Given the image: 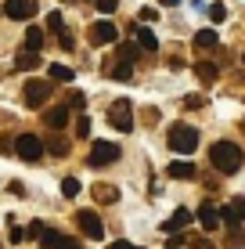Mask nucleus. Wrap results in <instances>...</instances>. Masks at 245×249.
I'll use <instances>...</instances> for the list:
<instances>
[{
	"label": "nucleus",
	"mask_w": 245,
	"mask_h": 249,
	"mask_svg": "<svg viewBox=\"0 0 245 249\" xmlns=\"http://www.w3.org/2000/svg\"><path fill=\"white\" fill-rule=\"evenodd\" d=\"M209 162H213L220 174H234V170L242 166V148L231 141H216L213 148H209Z\"/></svg>",
	"instance_id": "nucleus-1"
},
{
	"label": "nucleus",
	"mask_w": 245,
	"mask_h": 249,
	"mask_svg": "<svg viewBox=\"0 0 245 249\" xmlns=\"http://www.w3.org/2000/svg\"><path fill=\"white\" fill-rule=\"evenodd\" d=\"M170 148L180 152V156H191L198 148V130L188 126V123H173L170 126Z\"/></svg>",
	"instance_id": "nucleus-2"
},
{
	"label": "nucleus",
	"mask_w": 245,
	"mask_h": 249,
	"mask_svg": "<svg viewBox=\"0 0 245 249\" xmlns=\"http://www.w3.org/2000/svg\"><path fill=\"white\" fill-rule=\"evenodd\" d=\"M133 108H130V101H126V98H119V101H112V112H108V119H112V126H115V130H119V134H130L133 130Z\"/></svg>",
	"instance_id": "nucleus-3"
},
{
	"label": "nucleus",
	"mask_w": 245,
	"mask_h": 249,
	"mask_svg": "<svg viewBox=\"0 0 245 249\" xmlns=\"http://www.w3.org/2000/svg\"><path fill=\"white\" fill-rule=\"evenodd\" d=\"M87 36H90V44H94V47H105V44H115V40H119V29L112 25V18H101V22L90 25Z\"/></svg>",
	"instance_id": "nucleus-4"
},
{
	"label": "nucleus",
	"mask_w": 245,
	"mask_h": 249,
	"mask_svg": "<svg viewBox=\"0 0 245 249\" xmlns=\"http://www.w3.org/2000/svg\"><path fill=\"white\" fill-rule=\"evenodd\" d=\"M15 152H18L25 162H36L40 156H44V141H40L36 134H22L18 141H15Z\"/></svg>",
	"instance_id": "nucleus-5"
},
{
	"label": "nucleus",
	"mask_w": 245,
	"mask_h": 249,
	"mask_svg": "<svg viewBox=\"0 0 245 249\" xmlns=\"http://www.w3.org/2000/svg\"><path fill=\"white\" fill-rule=\"evenodd\" d=\"M76 228H80L87 238H94V242L105 235V228H101V217H98L94 210H80V213H76Z\"/></svg>",
	"instance_id": "nucleus-6"
},
{
	"label": "nucleus",
	"mask_w": 245,
	"mask_h": 249,
	"mask_svg": "<svg viewBox=\"0 0 245 249\" xmlns=\"http://www.w3.org/2000/svg\"><path fill=\"white\" fill-rule=\"evenodd\" d=\"M119 159V144L112 141H94V148H90V166H108V162Z\"/></svg>",
	"instance_id": "nucleus-7"
},
{
	"label": "nucleus",
	"mask_w": 245,
	"mask_h": 249,
	"mask_svg": "<svg viewBox=\"0 0 245 249\" xmlns=\"http://www.w3.org/2000/svg\"><path fill=\"white\" fill-rule=\"evenodd\" d=\"M47 98H50V83L47 80H29L25 83V105L29 108H40Z\"/></svg>",
	"instance_id": "nucleus-8"
},
{
	"label": "nucleus",
	"mask_w": 245,
	"mask_h": 249,
	"mask_svg": "<svg viewBox=\"0 0 245 249\" xmlns=\"http://www.w3.org/2000/svg\"><path fill=\"white\" fill-rule=\"evenodd\" d=\"M4 15H7V18H15V22H25V18L36 15V0H7Z\"/></svg>",
	"instance_id": "nucleus-9"
},
{
	"label": "nucleus",
	"mask_w": 245,
	"mask_h": 249,
	"mask_svg": "<svg viewBox=\"0 0 245 249\" xmlns=\"http://www.w3.org/2000/svg\"><path fill=\"white\" fill-rule=\"evenodd\" d=\"M198 220H202L206 231H216V228H220V210H216L213 202H202L198 206Z\"/></svg>",
	"instance_id": "nucleus-10"
},
{
	"label": "nucleus",
	"mask_w": 245,
	"mask_h": 249,
	"mask_svg": "<svg viewBox=\"0 0 245 249\" xmlns=\"http://www.w3.org/2000/svg\"><path fill=\"white\" fill-rule=\"evenodd\" d=\"M133 44H137L141 51H148V54H155V51H159L155 33H151V29H145V25H137V29H133Z\"/></svg>",
	"instance_id": "nucleus-11"
},
{
	"label": "nucleus",
	"mask_w": 245,
	"mask_h": 249,
	"mask_svg": "<svg viewBox=\"0 0 245 249\" xmlns=\"http://www.w3.org/2000/svg\"><path fill=\"white\" fill-rule=\"evenodd\" d=\"M166 174H170L173 181H191L198 170H195V162H170V166H166Z\"/></svg>",
	"instance_id": "nucleus-12"
},
{
	"label": "nucleus",
	"mask_w": 245,
	"mask_h": 249,
	"mask_svg": "<svg viewBox=\"0 0 245 249\" xmlns=\"http://www.w3.org/2000/svg\"><path fill=\"white\" fill-rule=\"evenodd\" d=\"M191 224V210H177L170 220L163 224V231H170V235H180V228H188Z\"/></svg>",
	"instance_id": "nucleus-13"
},
{
	"label": "nucleus",
	"mask_w": 245,
	"mask_h": 249,
	"mask_svg": "<svg viewBox=\"0 0 245 249\" xmlns=\"http://www.w3.org/2000/svg\"><path fill=\"white\" fill-rule=\"evenodd\" d=\"M44 119H47V126H50V130H62V126L69 123V108H65V105H54Z\"/></svg>",
	"instance_id": "nucleus-14"
},
{
	"label": "nucleus",
	"mask_w": 245,
	"mask_h": 249,
	"mask_svg": "<svg viewBox=\"0 0 245 249\" xmlns=\"http://www.w3.org/2000/svg\"><path fill=\"white\" fill-rule=\"evenodd\" d=\"M216 44H220L216 29H198V33H195V47H202V51H213Z\"/></svg>",
	"instance_id": "nucleus-15"
},
{
	"label": "nucleus",
	"mask_w": 245,
	"mask_h": 249,
	"mask_svg": "<svg viewBox=\"0 0 245 249\" xmlns=\"http://www.w3.org/2000/svg\"><path fill=\"white\" fill-rule=\"evenodd\" d=\"M15 69H22V72H33V69H40V54H33V51H18V58H15Z\"/></svg>",
	"instance_id": "nucleus-16"
},
{
	"label": "nucleus",
	"mask_w": 245,
	"mask_h": 249,
	"mask_svg": "<svg viewBox=\"0 0 245 249\" xmlns=\"http://www.w3.org/2000/svg\"><path fill=\"white\" fill-rule=\"evenodd\" d=\"M216 72H220V69H216L213 62H195V76H198L202 83H213V80H216Z\"/></svg>",
	"instance_id": "nucleus-17"
},
{
	"label": "nucleus",
	"mask_w": 245,
	"mask_h": 249,
	"mask_svg": "<svg viewBox=\"0 0 245 249\" xmlns=\"http://www.w3.org/2000/svg\"><path fill=\"white\" fill-rule=\"evenodd\" d=\"M40 47H44V29H25V51L40 54Z\"/></svg>",
	"instance_id": "nucleus-18"
},
{
	"label": "nucleus",
	"mask_w": 245,
	"mask_h": 249,
	"mask_svg": "<svg viewBox=\"0 0 245 249\" xmlns=\"http://www.w3.org/2000/svg\"><path fill=\"white\" fill-rule=\"evenodd\" d=\"M108 72H112V80H130V76H133V62L119 58V62H115L112 69H108Z\"/></svg>",
	"instance_id": "nucleus-19"
},
{
	"label": "nucleus",
	"mask_w": 245,
	"mask_h": 249,
	"mask_svg": "<svg viewBox=\"0 0 245 249\" xmlns=\"http://www.w3.org/2000/svg\"><path fill=\"white\" fill-rule=\"evenodd\" d=\"M47 76H50L54 83H72V69H69V65H50Z\"/></svg>",
	"instance_id": "nucleus-20"
},
{
	"label": "nucleus",
	"mask_w": 245,
	"mask_h": 249,
	"mask_svg": "<svg viewBox=\"0 0 245 249\" xmlns=\"http://www.w3.org/2000/svg\"><path fill=\"white\" fill-rule=\"evenodd\" d=\"M40 246H44V249H62L65 246V235H58V231H44V235H40Z\"/></svg>",
	"instance_id": "nucleus-21"
},
{
	"label": "nucleus",
	"mask_w": 245,
	"mask_h": 249,
	"mask_svg": "<svg viewBox=\"0 0 245 249\" xmlns=\"http://www.w3.org/2000/svg\"><path fill=\"white\" fill-rule=\"evenodd\" d=\"M227 249H245V231L238 228H227Z\"/></svg>",
	"instance_id": "nucleus-22"
},
{
	"label": "nucleus",
	"mask_w": 245,
	"mask_h": 249,
	"mask_svg": "<svg viewBox=\"0 0 245 249\" xmlns=\"http://www.w3.org/2000/svg\"><path fill=\"white\" fill-rule=\"evenodd\" d=\"M94 199L98 202H115V199H119V192L108 188V184H94Z\"/></svg>",
	"instance_id": "nucleus-23"
},
{
	"label": "nucleus",
	"mask_w": 245,
	"mask_h": 249,
	"mask_svg": "<svg viewBox=\"0 0 245 249\" xmlns=\"http://www.w3.org/2000/svg\"><path fill=\"white\" fill-rule=\"evenodd\" d=\"M47 152H50V156H58V159L69 156V141H65V137H50V141H47Z\"/></svg>",
	"instance_id": "nucleus-24"
},
{
	"label": "nucleus",
	"mask_w": 245,
	"mask_h": 249,
	"mask_svg": "<svg viewBox=\"0 0 245 249\" xmlns=\"http://www.w3.org/2000/svg\"><path fill=\"white\" fill-rule=\"evenodd\" d=\"M227 206H231V213H234V220H238V224H245V195H234V199H231V202H227Z\"/></svg>",
	"instance_id": "nucleus-25"
},
{
	"label": "nucleus",
	"mask_w": 245,
	"mask_h": 249,
	"mask_svg": "<svg viewBox=\"0 0 245 249\" xmlns=\"http://www.w3.org/2000/svg\"><path fill=\"white\" fill-rule=\"evenodd\" d=\"M62 195L65 199H76V195H80V181H76V177H65L62 181Z\"/></svg>",
	"instance_id": "nucleus-26"
},
{
	"label": "nucleus",
	"mask_w": 245,
	"mask_h": 249,
	"mask_svg": "<svg viewBox=\"0 0 245 249\" xmlns=\"http://www.w3.org/2000/svg\"><path fill=\"white\" fill-rule=\"evenodd\" d=\"M47 29H54L58 36L65 33V29H62V15H58V11H50V15H47Z\"/></svg>",
	"instance_id": "nucleus-27"
},
{
	"label": "nucleus",
	"mask_w": 245,
	"mask_h": 249,
	"mask_svg": "<svg viewBox=\"0 0 245 249\" xmlns=\"http://www.w3.org/2000/svg\"><path fill=\"white\" fill-rule=\"evenodd\" d=\"M44 231H47V228H44V220H33V224L25 228V238H40Z\"/></svg>",
	"instance_id": "nucleus-28"
},
{
	"label": "nucleus",
	"mask_w": 245,
	"mask_h": 249,
	"mask_svg": "<svg viewBox=\"0 0 245 249\" xmlns=\"http://www.w3.org/2000/svg\"><path fill=\"white\" fill-rule=\"evenodd\" d=\"M209 18H213V22H224V18H227V7H224V4H213V7H209Z\"/></svg>",
	"instance_id": "nucleus-29"
},
{
	"label": "nucleus",
	"mask_w": 245,
	"mask_h": 249,
	"mask_svg": "<svg viewBox=\"0 0 245 249\" xmlns=\"http://www.w3.org/2000/svg\"><path fill=\"white\" fill-rule=\"evenodd\" d=\"M76 134H80V137H90V119H87V116L76 119Z\"/></svg>",
	"instance_id": "nucleus-30"
},
{
	"label": "nucleus",
	"mask_w": 245,
	"mask_h": 249,
	"mask_svg": "<svg viewBox=\"0 0 245 249\" xmlns=\"http://www.w3.org/2000/svg\"><path fill=\"white\" fill-rule=\"evenodd\" d=\"M115 4H119V0H98V11H101V15H112Z\"/></svg>",
	"instance_id": "nucleus-31"
},
{
	"label": "nucleus",
	"mask_w": 245,
	"mask_h": 249,
	"mask_svg": "<svg viewBox=\"0 0 245 249\" xmlns=\"http://www.w3.org/2000/svg\"><path fill=\"white\" fill-rule=\"evenodd\" d=\"M69 105H72V108H83V105H87V98H83V94H80V90H76V94H72V101H69Z\"/></svg>",
	"instance_id": "nucleus-32"
},
{
	"label": "nucleus",
	"mask_w": 245,
	"mask_h": 249,
	"mask_svg": "<svg viewBox=\"0 0 245 249\" xmlns=\"http://www.w3.org/2000/svg\"><path fill=\"white\" fill-rule=\"evenodd\" d=\"M191 249H216V246L206 242V238H195V242H191Z\"/></svg>",
	"instance_id": "nucleus-33"
},
{
	"label": "nucleus",
	"mask_w": 245,
	"mask_h": 249,
	"mask_svg": "<svg viewBox=\"0 0 245 249\" xmlns=\"http://www.w3.org/2000/svg\"><path fill=\"white\" fill-rule=\"evenodd\" d=\"M58 40H62V47H65V51H72V47H76V44H72V36H69V33H62V36H58Z\"/></svg>",
	"instance_id": "nucleus-34"
},
{
	"label": "nucleus",
	"mask_w": 245,
	"mask_h": 249,
	"mask_svg": "<svg viewBox=\"0 0 245 249\" xmlns=\"http://www.w3.org/2000/svg\"><path fill=\"white\" fill-rule=\"evenodd\" d=\"M166 246L177 249V246H184V238H180V235H170V238H166Z\"/></svg>",
	"instance_id": "nucleus-35"
},
{
	"label": "nucleus",
	"mask_w": 245,
	"mask_h": 249,
	"mask_svg": "<svg viewBox=\"0 0 245 249\" xmlns=\"http://www.w3.org/2000/svg\"><path fill=\"white\" fill-rule=\"evenodd\" d=\"M7 152H11V141H7V137H0V156H7Z\"/></svg>",
	"instance_id": "nucleus-36"
},
{
	"label": "nucleus",
	"mask_w": 245,
	"mask_h": 249,
	"mask_svg": "<svg viewBox=\"0 0 245 249\" xmlns=\"http://www.w3.org/2000/svg\"><path fill=\"white\" fill-rule=\"evenodd\" d=\"M108 249H133V246H130V242H123V238H119V242H112Z\"/></svg>",
	"instance_id": "nucleus-37"
},
{
	"label": "nucleus",
	"mask_w": 245,
	"mask_h": 249,
	"mask_svg": "<svg viewBox=\"0 0 245 249\" xmlns=\"http://www.w3.org/2000/svg\"><path fill=\"white\" fill-rule=\"evenodd\" d=\"M62 249H80V246H76V238H69V235H65V246Z\"/></svg>",
	"instance_id": "nucleus-38"
},
{
	"label": "nucleus",
	"mask_w": 245,
	"mask_h": 249,
	"mask_svg": "<svg viewBox=\"0 0 245 249\" xmlns=\"http://www.w3.org/2000/svg\"><path fill=\"white\" fill-rule=\"evenodd\" d=\"M159 4H163V7H177L180 0H159Z\"/></svg>",
	"instance_id": "nucleus-39"
},
{
	"label": "nucleus",
	"mask_w": 245,
	"mask_h": 249,
	"mask_svg": "<svg viewBox=\"0 0 245 249\" xmlns=\"http://www.w3.org/2000/svg\"><path fill=\"white\" fill-rule=\"evenodd\" d=\"M242 62H245V54H242Z\"/></svg>",
	"instance_id": "nucleus-40"
},
{
	"label": "nucleus",
	"mask_w": 245,
	"mask_h": 249,
	"mask_svg": "<svg viewBox=\"0 0 245 249\" xmlns=\"http://www.w3.org/2000/svg\"><path fill=\"white\" fill-rule=\"evenodd\" d=\"M133 249H141V246H133Z\"/></svg>",
	"instance_id": "nucleus-41"
}]
</instances>
